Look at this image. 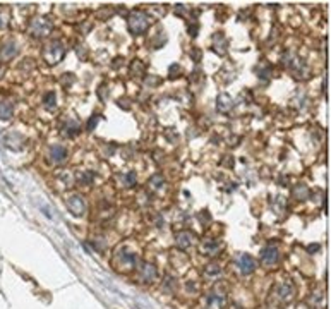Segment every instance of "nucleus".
<instances>
[{
  "label": "nucleus",
  "mask_w": 331,
  "mask_h": 309,
  "mask_svg": "<svg viewBox=\"0 0 331 309\" xmlns=\"http://www.w3.org/2000/svg\"><path fill=\"white\" fill-rule=\"evenodd\" d=\"M93 179H95V175L91 174V172H83V174L79 175V184L90 185L91 182H93Z\"/></svg>",
  "instance_id": "obj_19"
},
{
  "label": "nucleus",
  "mask_w": 331,
  "mask_h": 309,
  "mask_svg": "<svg viewBox=\"0 0 331 309\" xmlns=\"http://www.w3.org/2000/svg\"><path fill=\"white\" fill-rule=\"evenodd\" d=\"M67 208L72 213L74 216H83L86 211V205H84V199L79 194H72L67 199Z\"/></svg>",
  "instance_id": "obj_11"
},
{
  "label": "nucleus",
  "mask_w": 331,
  "mask_h": 309,
  "mask_svg": "<svg viewBox=\"0 0 331 309\" xmlns=\"http://www.w3.org/2000/svg\"><path fill=\"white\" fill-rule=\"evenodd\" d=\"M194 240H196V237H194L192 232H187V230H184V232H179L175 237V244L179 249L186 251L189 249V247H192Z\"/></svg>",
  "instance_id": "obj_12"
},
{
  "label": "nucleus",
  "mask_w": 331,
  "mask_h": 309,
  "mask_svg": "<svg viewBox=\"0 0 331 309\" xmlns=\"http://www.w3.org/2000/svg\"><path fill=\"white\" fill-rule=\"evenodd\" d=\"M64 53H66V48L60 41H52L50 45H47L45 50H43V58H45L48 64H57L59 60H62Z\"/></svg>",
  "instance_id": "obj_5"
},
{
  "label": "nucleus",
  "mask_w": 331,
  "mask_h": 309,
  "mask_svg": "<svg viewBox=\"0 0 331 309\" xmlns=\"http://www.w3.org/2000/svg\"><path fill=\"white\" fill-rule=\"evenodd\" d=\"M280 261V251L278 247L275 246H266L264 249L261 251V263L264 268L271 270L273 266H276Z\"/></svg>",
  "instance_id": "obj_6"
},
{
  "label": "nucleus",
  "mask_w": 331,
  "mask_h": 309,
  "mask_svg": "<svg viewBox=\"0 0 331 309\" xmlns=\"http://www.w3.org/2000/svg\"><path fill=\"white\" fill-rule=\"evenodd\" d=\"M12 105L9 102H0V120H9L12 117Z\"/></svg>",
  "instance_id": "obj_16"
},
{
  "label": "nucleus",
  "mask_w": 331,
  "mask_h": 309,
  "mask_svg": "<svg viewBox=\"0 0 331 309\" xmlns=\"http://www.w3.org/2000/svg\"><path fill=\"white\" fill-rule=\"evenodd\" d=\"M48 158L52 163L55 165H60L66 161L67 158V150L64 146H60V144H55V146L50 148V153H48Z\"/></svg>",
  "instance_id": "obj_13"
},
{
  "label": "nucleus",
  "mask_w": 331,
  "mask_h": 309,
  "mask_svg": "<svg viewBox=\"0 0 331 309\" xmlns=\"http://www.w3.org/2000/svg\"><path fill=\"white\" fill-rule=\"evenodd\" d=\"M199 251H201V254H204V256L214 258L220 254L221 242L216 239H204V240H201V244H199Z\"/></svg>",
  "instance_id": "obj_9"
},
{
  "label": "nucleus",
  "mask_w": 331,
  "mask_h": 309,
  "mask_svg": "<svg viewBox=\"0 0 331 309\" xmlns=\"http://www.w3.org/2000/svg\"><path fill=\"white\" fill-rule=\"evenodd\" d=\"M43 103H45V106L48 110L55 108V106H57V96H55V93H53V91L45 93V96H43Z\"/></svg>",
  "instance_id": "obj_18"
},
{
  "label": "nucleus",
  "mask_w": 331,
  "mask_h": 309,
  "mask_svg": "<svg viewBox=\"0 0 331 309\" xmlns=\"http://www.w3.org/2000/svg\"><path fill=\"white\" fill-rule=\"evenodd\" d=\"M29 31H31V34L36 38L47 36V34L52 31V24H50V21H47V19H35V21H31Z\"/></svg>",
  "instance_id": "obj_10"
},
{
  "label": "nucleus",
  "mask_w": 331,
  "mask_h": 309,
  "mask_svg": "<svg viewBox=\"0 0 331 309\" xmlns=\"http://www.w3.org/2000/svg\"><path fill=\"white\" fill-rule=\"evenodd\" d=\"M235 266H237L238 273L240 275H251L256 271V259L251 256V254H240L235 261Z\"/></svg>",
  "instance_id": "obj_7"
},
{
  "label": "nucleus",
  "mask_w": 331,
  "mask_h": 309,
  "mask_svg": "<svg viewBox=\"0 0 331 309\" xmlns=\"http://www.w3.org/2000/svg\"><path fill=\"white\" fill-rule=\"evenodd\" d=\"M16 55H18V45H16L14 41H7V43L2 45V48H0V60L9 62L12 60Z\"/></svg>",
  "instance_id": "obj_14"
},
{
  "label": "nucleus",
  "mask_w": 331,
  "mask_h": 309,
  "mask_svg": "<svg viewBox=\"0 0 331 309\" xmlns=\"http://www.w3.org/2000/svg\"><path fill=\"white\" fill-rule=\"evenodd\" d=\"M297 290L295 285L290 278H282L273 285L271 292L268 295V308L269 309H282L293 301Z\"/></svg>",
  "instance_id": "obj_1"
},
{
  "label": "nucleus",
  "mask_w": 331,
  "mask_h": 309,
  "mask_svg": "<svg viewBox=\"0 0 331 309\" xmlns=\"http://www.w3.org/2000/svg\"><path fill=\"white\" fill-rule=\"evenodd\" d=\"M225 304H227V292L216 285L213 290H210L204 297V306L206 309H223Z\"/></svg>",
  "instance_id": "obj_4"
},
{
  "label": "nucleus",
  "mask_w": 331,
  "mask_h": 309,
  "mask_svg": "<svg viewBox=\"0 0 331 309\" xmlns=\"http://www.w3.org/2000/svg\"><path fill=\"white\" fill-rule=\"evenodd\" d=\"M124 184L125 185H134L136 184V174L134 172H131V174H127L124 177Z\"/></svg>",
  "instance_id": "obj_20"
},
{
  "label": "nucleus",
  "mask_w": 331,
  "mask_h": 309,
  "mask_svg": "<svg viewBox=\"0 0 331 309\" xmlns=\"http://www.w3.org/2000/svg\"><path fill=\"white\" fill-rule=\"evenodd\" d=\"M221 271H223V268H221L220 263H210L206 266V270H204V277H206L208 280H218Z\"/></svg>",
  "instance_id": "obj_15"
},
{
  "label": "nucleus",
  "mask_w": 331,
  "mask_h": 309,
  "mask_svg": "<svg viewBox=\"0 0 331 309\" xmlns=\"http://www.w3.org/2000/svg\"><path fill=\"white\" fill-rule=\"evenodd\" d=\"M96 124H98V117H96V115L91 117V120H90V122H88V130H93V127L96 126Z\"/></svg>",
  "instance_id": "obj_21"
},
{
  "label": "nucleus",
  "mask_w": 331,
  "mask_h": 309,
  "mask_svg": "<svg viewBox=\"0 0 331 309\" xmlns=\"http://www.w3.org/2000/svg\"><path fill=\"white\" fill-rule=\"evenodd\" d=\"M136 270H138V278H139L141 283L153 285V283L158 282L160 271H158V268H156L153 263H149V261H141Z\"/></svg>",
  "instance_id": "obj_3"
},
{
  "label": "nucleus",
  "mask_w": 331,
  "mask_h": 309,
  "mask_svg": "<svg viewBox=\"0 0 331 309\" xmlns=\"http://www.w3.org/2000/svg\"><path fill=\"white\" fill-rule=\"evenodd\" d=\"M139 263H141L139 253L129 244H120L112 256V266L118 273H131L138 268Z\"/></svg>",
  "instance_id": "obj_2"
},
{
  "label": "nucleus",
  "mask_w": 331,
  "mask_h": 309,
  "mask_svg": "<svg viewBox=\"0 0 331 309\" xmlns=\"http://www.w3.org/2000/svg\"><path fill=\"white\" fill-rule=\"evenodd\" d=\"M232 106H234V103H232V98L228 95H221L220 98H218V110H220V112L227 113Z\"/></svg>",
  "instance_id": "obj_17"
},
{
  "label": "nucleus",
  "mask_w": 331,
  "mask_h": 309,
  "mask_svg": "<svg viewBox=\"0 0 331 309\" xmlns=\"http://www.w3.org/2000/svg\"><path fill=\"white\" fill-rule=\"evenodd\" d=\"M148 24H149L148 17H146L142 12H134L131 17H129V29L136 34L142 33V31L148 27Z\"/></svg>",
  "instance_id": "obj_8"
}]
</instances>
